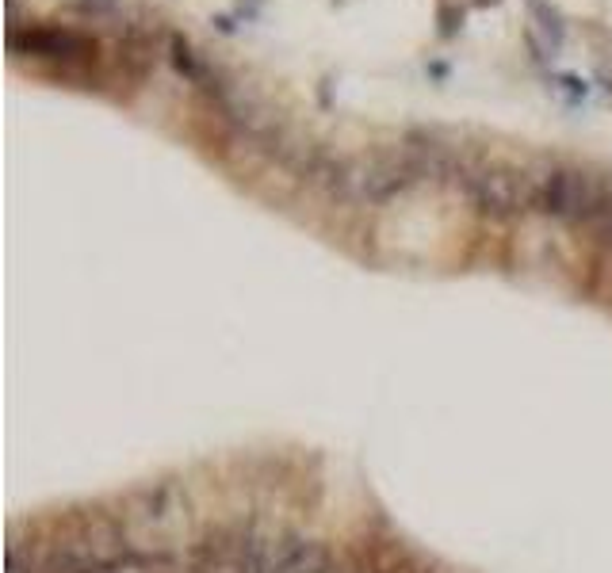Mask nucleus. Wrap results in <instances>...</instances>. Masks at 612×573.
Returning a JSON list of instances; mask_svg holds the SVG:
<instances>
[{
    "label": "nucleus",
    "instance_id": "nucleus-1",
    "mask_svg": "<svg viewBox=\"0 0 612 573\" xmlns=\"http://www.w3.org/2000/svg\"><path fill=\"white\" fill-rule=\"evenodd\" d=\"M203 558L211 573H329L326 547L303 535L230 531L211 539Z\"/></svg>",
    "mask_w": 612,
    "mask_h": 573
},
{
    "label": "nucleus",
    "instance_id": "nucleus-2",
    "mask_svg": "<svg viewBox=\"0 0 612 573\" xmlns=\"http://www.w3.org/2000/svg\"><path fill=\"white\" fill-rule=\"evenodd\" d=\"M459 188L467 191V199L479 207L482 214H494V218H513V214L528 211L540 188L528 180V172L509 169V165H482V169H467Z\"/></svg>",
    "mask_w": 612,
    "mask_h": 573
},
{
    "label": "nucleus",
    "instance_id": "nucleus-3",
    "mask_svg": "<svg viewBox=\"0 0 612 573\" xmlns=\"http://www.w3.org/2000/svg\"><path fill=\"white\" fill-rule=\"evenodd\" d=\"M609 184H601L593 172L586 169H551L540 184V211L551 218H563V222H578V226H590V218L597 214V207L605 203Z\"/></svg>",
    "mask_w": 612,
    "mask_h": 573
},
{
    "label": "nucleus",
    "instance_id": "nucleus-4",
    "mask_svg": "<svg viewBox=\"0 0 612 573\" xmlns=\"http://www.w3.org/2000/svg\"><path fill=\"white\" fill-rule=\"evenodd\" d=\"M8 46L27 58H46V62H92L96 58V43L77 35V31H62V27H27V31H8Z\"/></svg>",
    "mask_w": 612,
    "mask_h": 573
},
{
    "label": "nucleus",
    "instance_id": "nucleus-5",
    "mask_svg": "<svg viewBox=\"0 0 612 573\" xmlns=\"http://www.w3.org/2000/svg\"><path fill=\"white\" fill-rule=\"evenodd\" d=\"M402 161L414 172V180H433V184H459L463 172H467V165L444 142L429 138V134H417V130L406 138Z\"/></svg>",
    "mask_w": 612,
    "mask_h": 573
},
{
    "label": "nucleus",
    "instance_id": "nucleus-6",
    "mask_svg": "<svg viewBox=\"0 0 612 573\" xmlns=\"http://www.w3.org/2000/svg\"><path fill=\"white\" fill-rule=\"evenodd\" d=\"M417 184L414 172L406 169V161L398 157H379L372 165H364V169L356 172V195H364V199H372V203H387L394 195H402V191Z\"/></svg>",
    "mask_w": 612,
    "mask_h": 573
},
{
    "label": "nucleus",
    "instance_id": "nucleus-7",
    "mask_svg": "<svg viewBox=\"0 0 612 573\" xmlns=\"http://www.w3.org/2000/svg\"><path fill=\"white\" fill-rule=\"evenodd\" d=\"M528 4V16L532 23L540 27L547 35V50H559L563 39H567V23H563V12L555 8V4H547V0H525Z\"/></svg>",
    "mask_w": 612,
    "mask_h": 573
},
{
    "label": "nucleus",
    "instance_id": "nucleus-8",
    "mask_svg": "<svg viewBox=\"0 0 612 573\" xmlns=\"http://www.w3.org/2000/svg\"><path fill=\"white\" fill-rule=\"evenodd\" d=\"M173 65H176V73H184L192 85H203V81H207V73H211V69L196 58V50L184 43L180 35L173 39Z\"/></svg>",
    "mask_w": 612,
    "mask_h": 573
},
{
    "label": "nucleus",
    "instance_id": "nucleus-9",
    "mask_svg": "<svg viewBox=\"0 0 612 573\" xmlns=\"http://www.w3.org/2000/svg\"><path fill=\"white\" fill-rule=\"evenodd\" d=\"M601 245H609L612 249V188H609V195H605V203L597 207V214L590 218V226H586Z\"/></svg>",
    "mask_w": 612,
    "mask_h": 573
},
{
    "label": "nucleus",
    "instance_id": "nucleus-10",
    "mask_svg": "<svg viewBox=\"0 0 612 573\" xmlns=\"http://www.w3.org/2000/svg\"><path fill=\"white\" fill-rule=\"evenodd\" d=\"M69 8H73L77 16L100 20V16H115V12H119V0H69Z\"/></svg>",
    "mask_w": 612,
    "mask_h": 573
},
{
    "label": "nucleus",
    "instance_id": "nucleus-11",
    "mask_svg": "<svg viewBox=\"0 0 612 573\" xmlns=\"http://www.w3.org/2000/svg\"><path fill=\"white\" fill-rule=\"evenodd\" d=\"M440 23H444V27H440V35H444V39H452L459 27H463V16H456L448 4H440Z\"/></svg>",
    "mask_w": 612,
    "mask_h": 573
},
{
    "label": "nucleus",
    "instance_id": "nucleus-12",
    "mask_svg": "<svg viewBox=\"0 0 612 573\" xmlns=\"http://www.w3.org/2000/svg\"><path fill=\"white\" fill-rule=\"evenodd\" d=\"M559 81H563V88H567V92H574V96H586V81H578L574 73H567V77H559Z\"/></svg>",
    "mask_w": 612,
    "mask_h": 573
}]
</instances>
